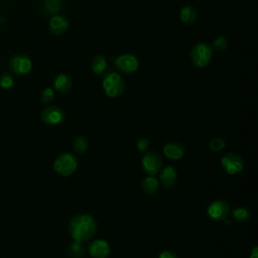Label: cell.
I'll use <instances>...</instances> for the list:
<instances>
[{
	"instance_id": "cell-1",
	"label": "cell",
	"mask_w": 258,
	"mask_h": 258,
	"mask_svg": "<svg viewBox=\"0 0 258 258\" xmlns=\"http://www.w3.org/2000/svg\"><path fill=\"white\" fill-rule=\"evenodd\" d=\"M69 232L74 241L85 243L96 235L97 222L89 214H78L70 221Z\"/></svg>"
},
{
	"instance_id": "cell-2",
	"label": "cell",
	"mask_w": 258,
	"mask_h": 258,
	"mask_svg": "<svg viewBox=\"0 0 258 258\" xmlns=\"http://www.w3.org/2000/svg\"><path fill=\"white\" fill-rule=\"evenodd\" d=\"M102 87L105 94L110 98H117L124 93L125 84L118 73H108L102 82Z\"/></svg>"
},
{
	"instance_id": "cell-3",
	"label": "cell",
	"mask_w": 258,
	"mask_h": 258,
	"mask_svg": "<svg viewBox=\"0 0 258 258\" xmlns=\"http://www.w3.org/2000/svg\"><path fill=\"white\" fill-rule=\"evenodd\" d=\"M78 168V159L77 157L70 153L64 152L60 154L54 162V170L62 177L72 176Z\"/></svg>"
},
{
	"instance_id": "cell-4",
	"label": "cell",
	"mask_w": 258,
	"mask_h": 258,
	"mask_svg": "<svg viewBox=\"0 0 258 258\" xmlns=\"http://www.w3.org/2000/svg\"><path fill=\"white\" fill-rule=\"evenodd\" d=\"M212 59V48L207 43L196 44L191 51V61L198 68H205Z\"/></svg>"
},
{
	"instance_id": "cell-5",
	"label": "cell",
	"mask_w": 258,
	"mask_h": 258,
	"mask_svg": "<svg viewBox=\"0 0 258 258\" xmlns=\"http://www.w3.org/2000/svg\"><path fill=\"white\" fill-rule=\"evenodd\" d=\"M221 165L222 168L226 171L227 174L233 176L240 174L244 169V160L243 158L234 152H229L223 155L221 158Z\"/></svg>"
},
{
	"instance_id": "cell-6",
	"label": "cell",
	"mask_w": 258,
	"mask_h": 258,
	"mask_svg": "<svg viewBox=\"0 0 258 258\" xmlns=\"http://www.w3.org/2000/svg\"><path fill=\"white\" fill-rule=\"evenodd\" d=\"M141 166L145 174L155 176L162 168V158L155 151H147L141 160Z\"/></svg>"
},
{
	"instance_id": "cell-7",
	"label": "cell",
	"mask_w": 258,
	"mask_h": 258,
	"mask_svg": "<svg viewBox=\"0 0 258 258\" xmlns=\"http://www.w3.org/2000/svg\"><path fill=\"white\" fill-rule=\"evenodd\" d=\"M208 216L214 221H224L230 214V205L224 200H216L208 205Z\"/></svg>"
},
{
	"instance_id": "cell-8",
	"label": "cell",
	"mask_w": 258,
	"mask_h": 258,
	"mask_svg": "<svg viewBox=\"0 0 258 258\" xmlns=\"http://www.w3.org/2000/svg\"><path fill=\"white\" fill-rule=\"evenodd\" d=\"M10 69L17 75H27L33 69V62L26 55H16L10 60Z\"/></svg>"
},
{
	"instance_id": "cell-9",
	"label": "cell",
	"mask_w": 258,
	"mask_h": 258,
	"mask_svg": "<svg viewBox=\"0 0 258 258\" xmlns=\"http://www.w3.org/2000/svg\"><path fill=\"white\" fill-rule=\"evenodd\" d=\"M114 64L117 70L123 74L134 73L139 66L137 58L131 54H124L119 56L115 59Z\"/></svg>"
},
{
	"instance_id": "cell-10",
	"label": "cell",
	"mask_w": 258,
	"mask_h": 258,
	"mask_svg": "<svg viewBox=\"0 0 258 258\" xmlns=\"http://www.w3.org/2000/svg\"><path fill=\"white\" fill-rule=\"evenodd\" d=\"M65 112L58 106L46 107L41 112V119L47 125H57L65 119Z\"/></svg>"
},
{
	"instance_id": "cell-11",
	"label": "cell",
	"mask_w": 258,
	"mask_h": 258,
	"mask_svg": "<svg viewBox=\"0 0 258 258\" xmlns=\"http://www.w3.org/2000/svg\"><path fill=\"white\" fill-rule=\"evenodd\" d=\"M158 174H159V180H160L161 186L164 189L170 190L177 185L178 171L174 166L167 165L165 167H162Z\"/></svg>"
},
{
	"instance_id": "cell-12",
	"label": "cell",
	"mask_w": 258,
	"mask_h": 258,
	"mask_svg": "<svg viewBox=\"0 0 258 258\" xmlns=\"http://www.w3.org/2000/svg\"><path fill=\"white\" fill-rule=\"evenodd\" d=\"M110 251L109 243L103 239L94 240L89 245V253L93 258H107Z\"/></svg>"
},
{
	"instance_id": "cell-13",
	"label": "cell",
	"mask_w": 258,
	"mask_h": 258,
	"mask_svg": "<svg viewBox=\"0 0 258 258\" xmlns=\"http://www.w3.org/2000/svg\"><path fill=\"white\" fill-rule=\"evenodd\" d=\"M162 152L165 157L173 159V160H180L184 157L186 149L185 147L177 142V141H169L164 144Z\"/></svg>"
},
{
	"instance_id": "cell-14",
	"label": "cell",
	"mask_w": 258,
	"mask_h": 258,
	"mask_svg": "<svg viewBox=\"0 0 258 258\" xmlns=\"http://www.w3.org/2000/svg\"><path fill=\"white\" fill-rule=\"evenodd\" d=\"M69 29V23L63 16H54L50 21V31L55 36H63Z\"/></svg>"
},
{
	"instance_id": "cell-15",
	"label": "cell",
	"mask_w": 258,
	"mask_h": 258,
	"mask_svg": "<svg viewBox=\"0 0 258 258\" xmlns=\"http://www.w3.org/2000/svg\"><path fill=\"white\" fill-rule=\"evenodd\" d=\"M63 0H44L41 6V11L45 16H57L63 10Z\"/></svg>"
},
{
	"instance_id": "cell-16",
	"label": "cell",
	"mask_w": 258,
	"mask_h": 258,
	"mask_svg": "<svg viewBox=\"0 0 258 258\" xmlns=\"http://www.w3.org/2000/svg\"><path fill=\"white\" fill-rule=\"evenodd\" d=\"M72 79L67 74H60L56 77L54 81V87L57 92L61 94H65L69 92L72 88Z\"/></svg>"
},
{
	"instance_id": "cell-17",
	"label": "cell",
	"mask_w": 258,
	"mask_h": 258,
	"mask_svg": "<svg viewBox=\"0 0 258 258\" xmlns=\"http://www.w3.org/2000/svg\"><path fill=\"white\" fill-rule=\"evenodd\" d=\"M141 187L145 194L149 196H153L157 193L159 189V182L157 181L156 178H154V176H148L142 181Z\"/></svg>"
},
{
	"instance_id": "cell-18",
	"label": "cell",
	"mask_w": 258,
	"mask_h": 258,
	"mask_svg": "<svg viewBox=\"0 0 258 258\" xmlns=\"http://www.w3.org/2000/svg\"><path fill=\"white\" fill-rule=\"evenodd\" d=\"M180 17H181V21L185 25L192 26L197 20V11L195 10V8L191 6H186L182 9Z\"/></svg>"
},
{
	"instance_id": "cell-19",
	"label": "cell",
	"mask_w": 258,
	"mask_h": 258,
	"mask_svg": "<svg viewBox=\"0 0 258 258\" xmlns=\"http://www.w3.org/2000/svg\"><path fill=\"white\" fill-rule=\"evenodd\" d=\"M106 68H107V60L102 55H97L91 62V69L97 75L103 74Z\"/></svg>"
},
{
	"instance_id": "cell-20",
	"label": "cell",
	"mask_w": 258,
	"mask_h": 258,
	"mask_svg": "<svg viewBox=\"0 0 258 258\" xmlns=\"http://www.w3.org/2000/svg\"><path fill=\"white\" fill-rule=\"evenodd\" d=\"M73 146L77 153L83 154L84 152L87 151L89 147V140L83 135H78L73 142Z\"/></svg>"
},
{
	"instance_id": "cell-21",
	"label": "cell",
	"mask_w": 258,
	"mask_h": 258,
	"mask_svg": "<svg viewBox=\"0 0 258 258\" xmlns=\"http://www.w3.org/2000/svg\"><path fill=\"white\" fill-rule=\"evenodd\" d=\"M232 215L234 219L239 223H245L251 218V213L248 209L244 207H237L233 210Z\"/></svg>"
},
{
	"instance_id": "cell-22",
	"label": "cell",
	"mask_w": 258,
	"mask_h": 258,
	"mask_svg": "<svg viewBox=\"0 0 258 258\" xmlns=\"http://www.w3.org/2000/svg\"><path fill=\"white\" fill-rule=\"evenodd\" d=\"M68 253L72 258H81L85 254V248L83 246V243H79L74 241L69 245Z\"/></svg>"
},
{
	"instance_id": "cell-23",
	"label": "cell",
	"mask_w": 258,
	"mask_h": 258,
	"mask_svg": "<svg viewBox=\"0 0 258 258\" xmlns=\"http://www.w3.org/2000/svg\"><path fill=\"white\" fill-rule=\"evenodd\" d=\"M15 78L14 75L10 72H6L0 77V87L5 90H10L14 87Z\"/></svg>"
},
{
	"instance_id": "cell-24",
	"label": "cell",
	"mask_w": 258,
	"mask_h": 258,
	"mask_svg": "<svg viewBox=\"0 0 258 258\" xmlns=\"http://www.w3.org/2000/svg\"><path fill=\"white\" fill-rule=\"evenodd\" d=\"M228 47H229V41L225 37H222V36L218 37L213 42V48L217 52H224L228 49Z\"/></svg>"
},
{
	"instance_id": "cell-25",
	"label": "cell",
	"mask_w": 258,
	"mask_h": 258,
	"mask_svg": "<svg viewBox=\"0 0 258 258\" xmlns=\"http://www.w3.org/2000/svg\"><path fill=\"white\" fill-rule=\"evenodd\" d=\"M226 146V142L223 138L221 137H215L213 139L210 140L209 142V147L212 151H215V152H218V151H221L225 148Z\"/></svg>"
},
{
	"instance_id": "cell-26",
	"label": "cell",
	"mask_w": 258,
	"mask_h": 258,
	"mask_svg": "<svg viewBox=\"0 0 258 258\" xmlns=\"http://www.w3.org/2000/svg\"><path fill=\"white\" fill-rule=\"evenodd\" d=\"M55 99V91L52 88H46L41 94V100L45 104H50Z\"/></svg>"
},
{
	"instance_id": "cell-27",
	"label": "cell",
	"mask_w": 258,
	"mask_h": 258,
	"mask_svg": "<svg viewBox=\"0 0 258 258\" xmlns=\"http://www.w3.org/2000/svg\"><path fill=\"white\" fill-rule=\"evenodd\" d=\"M136 147L140 152H147L149 147H150V142L147 138H141L137 141L136 143Z\"/></svg>"
},
{
	"instance_id": "cell-28",
	"label": "cell",
	"mask_w": 258,
	"mask_h": 258,
	"mask_svg": "<svg viewBox=\"0 0 258 258\" xmlns=\"http://www.w3.org/2000/svg\"><path fill=\"white\" fill-rule=\"evenodd\" d=\"M158 258H178L177 254L173 251H169V250H165L159 253Z\"/></svg>"
},
{
	"instance_id": "cell-29",
	"label": "cell",
	"mask_w": 258,
	"mask_h": 258,
	"mask_svg": "<svg viewBox=\"0 0 258 258\" xmlns=\"http://www.w3.org/2000/svg\"><path fill=\"white\" fill-rule=\"evenodd\" d=\"M249 258H258V249L257 247H253L251 252H250V257Z\"/></svg>"
}]
</instances>
